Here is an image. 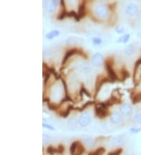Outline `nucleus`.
I'll return each mask as SVG.
<instances>
[{"label": "nucleus", "instance_id": "1", "mask_svg": "<svg viewBox=\"0 0 141 155\" xmlns=\"http://www.w3.org/2000/svg\"><path fill=\"white\" fill-rule=\"evenodd\" d=\"M95 14L97 17L100 18H104L106 17L108 13V8L107 6H105L104 4H99L95 8Z\"/></svg>", "mask_w": 141, "mask_h": 155}, {"label": "nucleus", "instance_id": "2", "mask_svg": "<svg viewBox=\"0 0 141 155\" xmlns=\"http://www.w3.org/2000/svg\"><path fill=\"white\" fill-rule=\"evenodd\" d=\"M107 104L106 103H101L96 107L95 109V113L96 115L101 118L105 117L107 115Z\"/></svg>", "mask_w": 141, "mask_h": 155}, {"label": "nucleus", "instance_id": "3", "mask_svg": "<svg viewBox=\"0 0 141 155\" xmlns=\"http://www.w3.org/2000/svg\"><path fill=\"white\" fill-rule=\"evenodd\" d=\"M44 8L45 11L49 13H53L56 11L57 6L56 5V3L54 2L53 0H45L44 2Z\"/></svg>", "mask_w": 141, "mask_h": 155}, {"label": "nucleus", "instance_id": "4", "mask_svg": "<svg viewBox=\"0 0 141 155\" xmlns=\"http://www.w3.org/2000/svg\"><path fill=\"white\" fill-rule=\"evenodd\" d=\"M139 11L138 6L135 3H130L125 7V13L129 16H135Z\"/></svg>", "mask_w": 141, "mask_h": 155}, {"label": "nucleus", "instance_id": "5", "mask_svg": "<svg viewBox=\"0 0 141 155\" xmlns=\"http://www.w3.org/2000/svg\"><path fill=\"white\" fill-rule=\"evenodd\" d=\"M78 122L80 126L81 127H85L87 126L89 122H90V116L88 113H84L82 114L79 118Z\"/></svg>", "mask_w": 141, "mask_h": 155}, {"label": "nucleus", "instance_id": "6", "mask_svg": "<svg viewBox=\"0 0 141 155\" xmlns=\"http://www.w3.org/2000/svg\"><path fill=\"white\" fill-rule=\"evenodd\" d=\"M103 60V57L102 56V54H101L100 53H97L96 54H94L92 57V64L94 67H100L102 65Z\"/></svg>", "mask_w": 141, "mask_h": 155}, {"label": "nucleus", "instance_id": "7", "mask_svg": "<svg viewBox=\"0 0 141 155\" xmlns=\"http://www.w3.org/2000/svg\"><path fill=\"white\" fill-rule=\"evenodd\" d=\"M120 111H121V113L123 115H125V116H129L131 114H132L133 109H132V107H131L130 104H129V103H124V104H122V105L121 106Z\"/></svg>", "mask_w": 141, "mask_h": 155}, {"label": "nucleus", "instance_id": "8", "mask_svg": "<svg viewBox=\"0 0 141 155\" xmlns=\"http://www.w3.org/2000/svg\"><path fill=\"white\" fill-rule=\"evenodd\" d=\"M121 114L118 111H114L111 116H110V121L112 124H115V125H117L119 124V123L121 121Z\"/></svg>", "mask_w": 141, "mask_h": 155}, {"label": "nucleus", "instance_id": "9", "mask_svg": "<svg viewBox=\"0 0 141 155\" xmlns=\"http://www.w3.org/2000/svg\"><path fill=\"white\" fill-rule=\"evenodd\" d=\"M106 67H107V73H108V75H109V78H110V79L112 81H115L116 80H118V77L116 75V74L114 71L113 68L111 65V63H106Z\"/></svg>", "mask_w": 141, "mask_h": 155}, {"label": "nucleus", "instance_id": "10", "mask_svg": "<svg viewBox=\"0 0 141 155\" xmlns=\"http://www.w3.org/2000/svg\"><path fill=\"white\" fill-rule=\"evenodd\" d=\"M124 136L121 135V136H117L115 137H114L111 140V144L113 146H119L121 144L123 143L124 142Z\"/></svg>", "mask_w": 141, "mask_h": 155}, {"label": "nucleus", "instance_id": "11", "mask_svg": "<svg viewBox=\"0 0 141 155\" xmlns=\"http://www.w3.org/2000/svg\"><path fill=\"white\" fill-rule=\"evenodd\" d=\"M79 70L85 73V74H87V73H89L90 71H91V67H89V65L87 63L85 62H82L79 63Z\"/></svg>", "mask_w": 141, "mask_h": 155}, {"label": "nucleus", "instance_id": "12", "mask_svg": "<svg viewBox=\"0 0 141 155\" xmlns=\"http://www.w3.org/2000/svg\"><path fill=\"white\" fill-rule=\"evenodd\" d=\"M59 35H60V31L57 30H53L51 31H49V32H48L47 34H45V37L47 39L51 40V39H53L54 38L57 37Z\"/></svg>", "mask_w": 141, "mask_h": 155}, {"label": "nucleus", "instance_id": "13", "mask_svg": "<svg viewBox=\"0 0 141 155\" xmlns=\"http://www.w3.org/2000/svg\"><path fill=\"white\" fill-rule=\"evenodd\" d=\"M136 51V46L133 44H130L127 45L125 49V53L127 56H132Z\"/></svg>", "mask_w": 141, "mask_h": 155}, {"label": "nucleus", "instance_id": "14", "mask_svg": "<svg viewBox=\"0 0 141 155\" xmlns=\"http://www.w3.org/2000/svg\"><path fill=\"white\" fill-rule=\"evenodd\" d=\"M84 150H85L84 147L80 143H79L78 147H77L76 150H75V152L71 155H82V154L84 153Z\"/></svg>", "mask_w": 141, "mask_h": 155}, {"label": "nucleus", "instance_id": "15", "mask_svg": "<svg viewBox=\"0 0 141 155\" xmlns=\"http://www.w3.org/2000/svg\"><path fill=\"white\" fill-rule=\"evenodd\" d=\"M129 39H130V35L129 34H124L123 35H121V37L119 38V39H118V42L127 43L129 42Z\"/></svg>", "mask_w": 141, "mask_h": 155}, {"label": "nucleus", "instance_id": "16", "mask_svg": "<svg viewBox=\"0 0 141 155\" xmlns=\"http://www.w3.org/2000/svg\"><path fill=\"white\" fill-rule=\"evenodd\" d=\"M76 49H71V50H70V51H68V52H67L66 53V54H65V57H63V63H65L66 62H67V60H68V59H69L71 57H72L74 55V54H75L76 53Z\"/></svg>", "mask_w": 141, "mask_h": 155}, {"label": "nucleus", "instance_id": "17", "mask_svg": "<svg viewBox=\"0 0 141 155\" xmlns=\"http://www.w3.org/2000/svg\"><path fill=\"white\" fill-rule=\"evenodd\" d=\"M78 14H79V17H82L85 15V3H81L79 6Z\"/></svg>", "mask_w": 141, "mask_h": 155}, {"label": "nucleus", "instance_id": "18", "mask_svg": "<svg viewBox=\"0 0 141 155\" xmlns=\"http://www.w3.org/2000/svg\"><path fill=\"white\" fill-rule=\"evenodd\" d=\"M84 143L87 147H93L96 143V141L92 138H88L84 141Z\"/></svg>", "mask_w": 141, "mask_h": 155}, {"label": "nucleus", "instance_id": "19", "mask_svg": "<svg viewBox=\"0 0 141 155\" xmlns=\"http://www.w3.org/2000/svg\"><path fill=\"white\" fill-rule=\"evenodd\" d=\"M104 153H105V149L103 147H100L95 150V151L89 153V155H103Z\"/></svg>", "mask_w": 141, "mask_h": 155}, {"label": "nucleus", "instance_id": "20", "mask_svg": "<svg viewBox=\"0 0 141 155\" xmlns=\"http://www.w3.org/2000/svg\"><path fill=\"white\" fill-rule=\"evenodd\" d=\"M46 151L48 154H51V155H53L54 154H59L58 153V148H55V147H53V146H49V147H47L46 149Z\"/></svg>", "mask_w": 141, "mask_h": 155}, {"label": "nucleus", "instance_id": "21", "mask_svg": "<svg viewBox=\"0 0 141 155\" xmlns=\"http://www.w3.org/2000/svg\"><path fill=\"white\" fill-rule=\"evenodd\" d=\"M133 121H135V123H136V124L141 125V113L136 114V115L133 116Z\"/></svg>", "mask_w": 141, "mask_h": 155}, {"label": "nucleus", "instance_id": "22", "mask_svg": "<svg viewBox=\"0 0 141 155\" xmlns=\"http://www.w3.org/2000/svg\"><path fill=\"white\" fill-rule=\"evenodd\" d=\"M79 142H74V143H72V144L71 145V147H70V153H71V154H72L75 152V150H76L77 147H78V145H79Z\"/></svg>", "mask_w": 141, "mask_h": 155}, {"label": "nucleus", "instance_id": "23", "mask_svg": "<svg viewBox=\"0 0 141 155\" xmlns=\"http://www.w3.org/2000/svg\"><path fill=\"white\" fill-rule=\"evenodd\" d=\"M68 125H69L70 128H75L77 125V121L74 119V118L70 119L69 121H68Z\"/></svg>", "mask_w": 141, "mask_h": 155}, {"label": "nucleus", "instance_id": "24", "mask_svg": "<svg viewBox=\"0 0 141 155\" xmlns=\"http://www.w3.org/2000/svg\"><path fill=\"white\" fill-rule=\"evenodd\" d=\"M121 152H122V149L119 148V149H117L115 150H114V151L108 153L107 155H120L121 154Z\"/></svg>", "mask_w": 141, "mask_h": 155}, {"label": "nucleus", "instance_id": "25", "mask_svg": "<svg viewBox=\"0 0 141 155\" xmlns=\"http://www.w3.org/2000/svg\"><path fill=\"white\" fill-rule=\"evenodd\" d=\"M42 140H43V143L44 144H47L48 143H49V141H50V137L46 135V134H43L42 136Z\"/></svg>", "mask_w": 141, "mask_h": 155}, {"label": "nucleus", "instance_id": "26", "mask_svg": "<svg viewBox=\"0 0 141 155\" xmlns=\"http://www.w3.org/2000/svg\"><path fill=\"white\" fill-rule=\"evenodd\" d=\"M141 132V128H131L130 133L133 134H138Z\"/></svg>", "mask_w": 141, "mask_h": 155}, {"label": "nucleus", "instance_id": "27", "mask_svg": "<svg viewBox=\"0 0 141 155\" xmlns=\"http://www.w3.org/2000/svg\"><path fill=\"white\" fill-rule=\"evenodd\" d=\"M93 41V42L94 45H100V44H101L102 42H103V40L101 39V38H93L92 39Z\"/></svg>", "mask_w": 141, "mask_h": 155}, {"label": "nucleus", "instance_id": "28", "mask_svg": "<svg viewBox=\"0 0 141 155\" xmlns=\"http://www.w3.org/2000/svg\"><path fill=\"white\" fill-rule=\"evenodd\" d=\"M115 31L118 34H123L125 31V28L123 27H118V28H116V29H115Z\"/></svg>", "mask_w": 141, "mask_h": 155}, {"label": "nucleus", "instance_id": "29", "mask_svg": "<svg viewBox=\"0 0 141 155\" xmlns=\"http://www.w3.org/2000/svg\"><path fill=\"white\" fill-rule=\"evenodd\" d=\"M42 126H43L44 128H45V129H49V130H55V129H54V128H53V126H51L50 125L45 124V123H43V124H42Z\"/></svg>", "mask_w": 141, "mask_h": 155}, {"label": "nucleus", "instance_id": "30", "mask_svg": "<svg viewBox=\"0 0 141 155\" xmlns=\"http://www.w3.org/2000/svg\"><path fill=\"white\" fill-rule=\"evenodd\" d=\"M57 148H58L59 154H62V153H63V151H64V147H63V145H59Z\"/></svg>", "mask_w": 141, "mask_h": 155}, {"label": "nucleus", "instance_id": "31", "mask_svg": "<svg viewBox=\"0 0 141 155\" xmlns=\"http://www.w3.org/2000/svg\"><path fill=\"white\" fill-rule=\"evenodd\" d=\"M128 155H135L134 154H128Z\"/></svg>", "mask_w": 141, "mask_h": 155}]
</instances>
